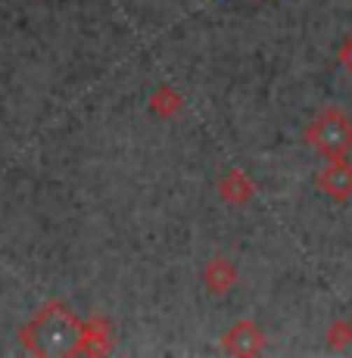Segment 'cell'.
Masks as SVG:
<instances>
[{"instance_id":"2","label":"cell","mask_w":352,"mask_h":358,"mask_svg":"<svg viewBox=\"0 0 352 358\" xmlns=\"http://www.w3.org/2000/svg\"><path fill=\"white\" fill-rule=\"evenodd\" d=\"M302 141L324 159H340L352 150V115L340 106H324L318 115L306 125Z\"/></svg>"},{"instance_id":"4","label":"cell","mask_w":352,"mask_h":358,"mask_svg":"<svg viewBox=\"0 0 352 358\" xmlns=\"http://www.w3.org/2000/svg\"><path fill=\"white\" fill-rule=\"evenodd\" d=\"M318 187H321V194H328L330 199H337V203L352 199V162H349V156L328 159V165L318 171Z\"/></svg>"},{"instance_id":"3","label":"cell","mask_w":352,"mask_h":358,"mask_svg":"<svg viewBox=\"0 0 352 358\" xmlns=\"http://www.w3.org/2000/svg\"><path fill=\"white\" fill-rule=\"evenodd\" d=\"M265 346H268L265 330H262L256 321H250V318L231 324V327H227V334L222 336V349H225V352L240 355V358L262 355V352H265Z\"/></svg>"},{"instance_id":"6","label":"cell","mask_w":352,"mask_h":358,"mask_svg":"<svg viewBox=\"0 0 352 358\" xmlns=\"http://www.w3.org/2000/svg\"><path fill=\"white\" fill-rule=\"evenodd\" d=\"M218 196L231 206H246L253 196H256V184H253V178L246 175V171L231 169L218 178Z\"/></svg>"},{"instance_id":"8","label":"cell","mask_w":352,"mask_h":358,"mask_svg":"<svg viewBox=\"0 0 352 358\" xmlns=\"http://www.w3.org/2000/svg\"><path fill=\"white\" fill-rule=\"evenodd\" d=\"M150 113H156L160 119H175V115L184 113V97L169 85L156 87V91L150 94Z\"/></svg>"},{"instance_id":"7","label":"cell","mask_w":352,"mask_h":358,"mask_svg":"<svg viewBox=\"0 0 352 358\" xmlns=\"http://www.w3.org/2000/svg\"><path fill=\"white\" fill-rule=\"evenodd\" d=\"M113 340H109V324L103 318H91L81 324L78 343H75V355H106Z\"/></svg>"},{"instance_id":"5","label":"cell","mask_w":352,"mask_h":358,"mask_svg":"<svg viewBox=\"0 0 352 358\" xmlns=\"http://www.w3.org/2000/svg\"><path fill=\"white\" fill-rule=\"evenodd\" d=\"M237 278H240L237 265H234V259H227V256H212L203 265V284L212 296H227L234 287H237Z\"/></svg>"},{"instance_id":"1","label":"cell","mask_w":352,"mask_h":358,"mask_svg":"<svg viewBox=\"0 0 352 358\" xmlns=\"http://www.w3.org/2000/svg\"><path fill=\"white\" fill-rule=\"evenodd\" d=\"M81 324L63 306L50 302L47 308H41V315L22 330L25 349H31L34 355H75V343H78Z\"/></svg>"},{"instance_id":"10","label":"cell","mask_w":352,"mask_h":358,"mask_svg":"<svg viewBox=\"0 0 352 358\" xmlns=\"http://www.w3.org/2000/svg\"><path fill=\"white\" fill-rule=\"evenodd\" d=\"M340 66L352 75V34H349L346 41H343V47H340Z\"/></svg>"},{"instance_id":"9","label":"cell","mask_w":352,"mask_h":358,"mask_svg":"<svg viewBox=\"0 0 352 358\" xmlns=\"http://www.w3.org/2000/svg\"><path fill=\"white\" fill-rule=\"evenodd\" d=\"M352 343V321L349 318H337L328 327V346L330 349H346Z\"/></svg>"}]
</instances>
